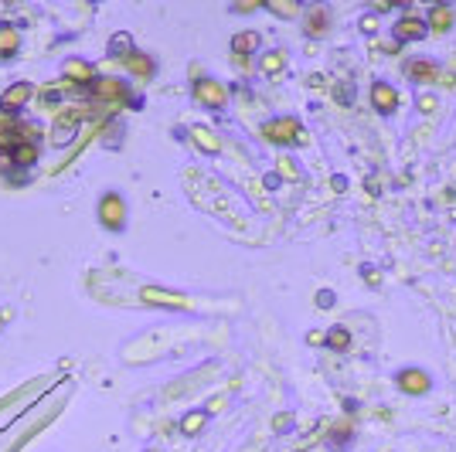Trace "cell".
<instances>
[{
    "mask_svg": "<svg viewBox=\"0 0 456 452\" xmlns=\"http://www.w3.org/2000/svg\"><path fill=\"white\" fill-rule=\"evenodd\" d=\"M263 136H266V140H272L276 146H290L293 140L307 143V133L299 129L297 119H272V123L263 126Z\"/></svg>",
    "mask_w": 456,
    "mask_h": 452,
    "instance_id": "obj_1",
    "label": "cell"
},
{
    "mask_svg": "<svg viewBox=\"0 0 456 452\" xmlns=\"http://www.w3.org/2000/svg\"><path fill=\"white\" fill-rule=\"evenodd\" d=\"M194 99H198L201 106L218 109V106H225L228 92H225V85H221V82H215V78H198V85H194Z\"/></svg>",
    "mask_w": 456,
    "mask_h": 452,
    "instance_id": "obj_2",
    "label": "cell"
},
{
    "mask_svg": "<svg viewBox=\"0 0 456 452\" xmlns=\"http://www.w3.org/2000/svg\"><path fill=\"white\" fill-rule=\"evenodd\" d=\"M398 388L405 391V394H425V391L433 388V381H429V375L419 371V367H405V371L398 375Z\"/></svg>",
    "mask_w": 456,
    "mask_h": 452,
    "instance_id": "obj_3",
    "label": "cell"
},
{
    "mask_svg": "<svg viewBox=\"0 0 456 452\" xmlns=\"http://www.w3.org/2000/svg\"><path fill=\"white\" fill-rule=\"evenodd\" d=\"M425 21L423 17H415V14H405L398 24H395V38H398V45L402 41H419V38H425Z\"/></svg>",
    "mask_w": 456,
    "mask_h": 452,
    "instance_id": "obj_4",
    "label": "cell"
},
{
    "mask_svg": "<svg viewBox=\"0 0 456 452\" xmlns=\"http://www.w3.org/2000/svg\"><path fill=\"white\" fill-rule=\"evenodd\" d=\"M371 102H375V109L381 112V116H392L395 106H398V95H395V89L388 82H375V85H371Z\"/></svg>",
    "mask_w": 456,
    "mask_h": 452,
    "instance_id": "obj_5",
    "label": "cell"
},
{
    "mask_svg": "<svg viewBox=\"0 0 456 452\" xmlns=\"http://www.w3.org/2000/svg\"><path fill=\"white\" fill-rule=\"evenodd\" d=\"M99 218H102V225H110V228H120L126 218L123 201H120L116 194H106V198H102V208H99Z\"/></svg>",
    "mask_w": 456,
    "mask_h": 452,
    "instance_id": "obj_6",
    "label": "cell"
},
{
    "mask_svg": "<svg viewBox=\"0 0 456 452\" xmlns=\"http://www.w3.org/2000/svg\"><path fill=\"white\" fill-rule=\"evenodd\" d=\"M327 24H331L327 7H310L307 17H303V31H307V38H320V34L327 31Z\"/></svg>",
    "mask_w": 456,
    "mask_h": 452,
    "instance_id": "obj_7",
    "label": "cell"
},
{
    "mask_svg": "<svg viewBox=\"0 0 456 452\" xmlns=\"http://www.w3.org/2000/svg\"><path fill=\"white\" fill-rule=\"evenodd\" d=\"M31 92H34V89L28 85V82H14V85H11V89L4 92V99H0V109L14 112L17 106H24V102L31 99Z\"/></svg>",
    "mask_w": 456,
    "mask_h": 452,
    "instance_id": "obj_8",
    "label": "cell"
},
{
    "mask_svg": "<svg viewBox=\"0 0 456 452\" xmlns=\"http://www.w3.org/2000/svg\"><path fill=\"white\" fill-rule=\"evenodd\" d=\"M425 28H433L436 34H446L453 28V7H446V4H436L433 11H429V21H425Z\"/></svg>",
    "mask_w": 456,
    "mask_h": 452,
    "instance_id": "obj_9",
    "label": "cell"
},
{
    "mask_svg": "<svg viewBox=\"0 0 456 452\" xmlns=\"http://www.w3.org/2000/svg\"><path fill=\"white\" fill-rule=\"evenodd\" d=\"M259 41H263V38H259L255 31H242V34L232 38V51H235L238 58H242V55H252V51L259 48Z\"/></svg>",
    "mask_w": 456,
    "mask_h": 452,
    "instance_id": "obj_10",
    "label": "cell"
},
{
    "mask_svg": "<svg viewBox=\"0 0 456 452\" xmlns=\"http://www.w3.org/2000/svg\"><path fill=\"white\" fill-rule=\"evenodd\" d=\"M95 95H99V99H123L126 85L116 82V78H99V82H95Z\"/></svg>",
    "mask_w": 456,
    "mask_h": 452,
    "instance_id": "obj_11",
    "label": "cell"
},
{
    "mask_svg": "<svg viewBox=\"0 0 456 452\" xmlns=\"http://www.w3.org/2000/svg\"><path fill=\"white\" fill-rule=\"evenodd\" d=\"M324 343L327 347H334V350H341L344 354L347 347H351V333H347V327H331L327 333H324Z\"/></svg>",
    "mask_w": 456,
    "mask_h": 452,
    "instance_id": "obj_12",
    "label": "cell"
},
{
    "mask_svg": "<svg viewBox=\"0 0 456 452\" xmlns=\"http://www.w3.org/2000/svg\"><path fill=\"white\" fill-rule=\"evenodd\" d=\"M126 65H129V72H137V75H143V78L154 75V62H150L147 55H140V51H129V55H126Z\"/></svg>",
    "mask_w": 456,
    "mask_h": 452,
    "instance_id": "obj_13",
    "label": "cell"
},
{
    "mask_svg": "<svg viewBox=\"0 0 456 452\" xmlns=\"http://www.w3.org/2000/svg\"><path fill=\"white\" fill-rule=\"evenodd\" d=\"M409 78L412 82H433V78H440V72L433 62H409Z\"/></svg>",
    "mask_w": 456,
    "mask_h": 452,
    "instance_id": "obj_14",
    "label": "cell"
},
{
    "mask_svg": "<svg viewBox=\"0 0 456 452\" xmlns=\"http://www.w3.org/2000/svg\"><path fill=\"white\" fill-rule=\"evenodd\" d=\"M17 45H21V38H17V31H14V28H7V24H4V28H0V58H11V55L17 51Z\"/></svg>",
    "mask_w": 456,
    "mask_h": 452,
    "instance_id": "obj_15",
    "label": "cell"
},
{
    "mask_svg": "<svg viewBox=\"0 0 456 452\" xmlns=\"http://www.w3.org/2000/svg\"><path fill=\"white\" fill-rule=\"evenodd\" d=\"M11 156H14L17 167H31L34 156H38V146H34V143H21V146H14V150H11Z\"/></svg>",
    "mask_w": 456,
    "mask_h": 452,
    "instance_id": "obj_16",
    "label": "cell"
},
{
    "mask_svg": "<svg viewBox=\"0 0 456 452\" xmlns=\"http://www.w3.org/2000/svg\"><path fill=\"white\" fill-rule=\"evenodd\" d=\"M266 7L272 11V14H280V17H297L299 11H303V7H299L297 0H269Z\"/></svg>",
    "mask_w": 456,
    "mask_h": 452,
    "instance_id": "obj_17",
    "label": "cell"
},
{
    "mask_svg": "<svg viewBox=\"0 0 456 452\" xmlns=\"http://www.w3.org/2000/svg\"><path fill=\"white\" fill-rule=\"evenodd\" d=\"M283 65H286L283 51H269V55H263V72H266V75H280Z\"/></svg>",
    "mask_w": 456,
    "mask_h": 452,
    "instance_id": "obj_18",
    "label": "cell"
},
{
    "mask_svg": "<svg viewBox=\"0 0 456 452\" xmlns=\"http://www.w3.org/2000/svg\"><path fill=\"white\" fill-rule=\"evenodd\" d=\"M143 299L150 303H167V306H184V299L174 296V293H160V289H143Z\"/></svg>",
    "mask_w": 456,
    "mask_h": 452,
    "instance_id": "obj_19",
    "label": "cell"
},
{
    "mask_svg": "<svg viewBox=\"0 0 456 452\" xmlns=\"http://www.w3.org/2000/svg\"><path fill=\"white\" fill-rule=\"evenodd\" d=\"M181 429H184L188 436H194V432H201V429H205V411H191L188 419L181 421Z\"/></svg>",
    "mask_w": 456,
    "mask_h": 452,
    "instance_id": "obj_20",
    "label": "cell"
},
{
    "mask_svg": "<svg viewBox=\"0 0 456 452\" xmlns=\"http://www.w3.org/2000/svg\"><path fill=\"white\" fill-rule=\"evenodd\" d=\"M68 78L89 82V78H95V72H92V65H85V62H68Z\"/></svg>",
    "mask_w": 456,
    "mask_h": 452,
    "instance_id": "obj_21",
    "label": "cell"
},
{
    "mask_svg": "<svg viewBox=\"0 0 456 452\" xmlns=\"http://www.w3.org/2000/svg\"><path fill=\"white\" fill-rule=\"evenodd\" d=\"M110 55H129V34H116V38H112Z\"/></svg>",
    "mask_w": 456,
    "mask_h": 452,
    "instance_id": "obj_22",
    "label": "cell"
},
{
    "mask_svg": "<svg viewBox=\"0 0 456 452\" xmlns=\"http://www.w3.org/2000/svg\"><path fill=\"white\" fill-rule=\"evenodd\" d=\"M194 140H198V143H205V150H208V154H215V150H218V140H215V136H211L208 129H194Z\"/></svg>",
    "mask_w": 456,
    "mask_h": 452,
    "instance_id": "obj_23",
    "label": "cell"
},
{
    "mask_svg": "<svg viewBox=\"0 0 456 452\" xmlns=\"http://www.w3.org/2000/svg\"><path fill=\"white\" fill-rule=\"evenodd\" d=\"M436 106H440V99H436V95H419V109L423 112H433Z\"/></svg>",
    "mask_w": 456,
    "mask_h": 452,
    "instance_id": "obj_24",
    "label": "cell"
},
{
    "mask_svg": "<svg viewBox=\"0 0 456 452\" xmlns=\"http://www.w3.org/2000/svg\"><path fill=\"white\" fill-rule=\"evenodd\" d=\"M375 28H378V21H375V14H368V17H361V31H364V34H375Z\"/></svg>",
    "mask_w": 456,
    "mask_h": 452,
    "instance_id": "obj_25",
    "label": "cell"
},
{
    "mask_svg": "<svg viewBox=\"0 0 456 452\" xmlns=\"http://www.w3.org/2000/svg\"><path fill=\"white\" fill-rule=\"evenodd\" d=\"M280 171H286L283 177H290V181H293V177H299V173H297V167H293L290 160H280Z\"/></svg>",
    "mask_w": 456,
    "mask_h": 452,
    "instance_id": "obj_26",
    "label": "cell"
},
{
    "mask_svg": "<svg viewBox=\"0 0 456 452\" xmlns=\"http://www.w3.org/2000/svg\"><path fill=\"white\" fill-rule=\"evenodd\" d=\"M255 7H263V4H259V0H255V4H235V7H232V11H238V14H249V11H255Z\"/></svg>",
    "mask_w": 456,
    "mask_h": 452,
    "instance_id": "obj_27",
    "label": "cell"
},
{
    "mask_svg": "<svg viewBox=\"0 0 456 452\" xmlns=\"http://www.w3.org/2000/svg\"><path fill=\"white\" fill-rule=\"evenodd\" d=\"M307 340L317 347V343H324V333H320V330H310V337H307Z\"/></svg>",
    "mask_w": 456,
    "mask_h": 452,
    "instance_id": "obj_28",
    "label": "cell"
},
{
    "mask_svg": "<svg viewBox=\"0 0 456 452\" xmlns=\"http://www.w3.org/2000/svg\"><path fill=\"white\" fill-rule=\"evenodd\" d=\"M276 429H290V415H280V419H276Z\"/></svg>",
    "mask_w": 456,
    "mask_h": 452,
    "instance_id": "obj_29",
    "label": "cell"
}]
</instances>
